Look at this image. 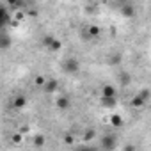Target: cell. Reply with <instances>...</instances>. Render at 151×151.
I'll use <instances>...</instances> for the list:
<instances>
[{
  "label": "cell",
  "mask_w": 151,
  "mask_h": 151,
  "mask_svg": "<svg viewBox=\"0 0 151 151\" xmlns=\"http://www.w3.org/2000/svg\"><path fill=\"white\" fill-rule=\"evenodd\" d=\"M62 69L66 71V73H77L78 69H80V62H78V59H75V57H68L64 62H62Z\"/></svg>",
  "instance_id": "cell-1"
},
{
  "label": "cell",
  "mask_w": 151,
  "mask_h": 151,
  "mask_svg": "<svg viewBox=\"0 0 151 151\" xmlns=\"http://www.w3.org/2000/svg\"><path fill=\"white\" fill-rule=\"evenodd\" d=\"M101 147L103 149H114L116 147V137H112V135L101 137Z\"/></svg>",
  "instance_id": "cell-2"
},
{
  "label": "cell",
  "mask_w": 151,
  "mask_h": 151,
  "mask_svg": "<svg viewBox=\"0 0 151 151\" xmlns=\"http://www.w3.org/2000/svg\"><path fill=\"white\" fill-rule=\"evenodd\" d=\"M11 22V16H9V11L6 9V7H2L0 6V29H4L7 23Z\"/></svg>",
  "instance_id": "cell-3"
},
{
  "label": "cell",
  "mask_w": 151,
  "mask_h": 151,
  "mask_svg": "<svg viewBox=\"0 0 151 151\" xmlns=\"http://www.w3.org/2000/svg\"><path fill=\"white\" fill-rule=\"evenodd\" d=\"M57 87H59V84H57V80H45V84H43V91L46 93V94H50V93H55L57 91Z\"/></svg>",
  "instance_id": "cell-4"
},
{
  "label": "cell",
  "mask_w": 151,
  "mask_h": 151,
  "mask_svg": "<svg viewBox=\"0 0 151 151\" xmlns=\"http://www.w3.org/2000/svg\"><path fill=\"white\" fill-rule=\"evenodd\" d=\"M121 14L123 16H126V18H132L133 14H135V9H133V6L130 4V2H126V4H121Z\"/></svg>",
  "instance_id": "cell-5"
},
{
  "label": "cell",
  "mask_w": 151,
  "mask_h": 151,
  "mask_svg": "<svg viewBox=\"0 0 151 151\" xmlns=\"http://www.w3.org/2000/svg\"><path fill=\"white\" fill-rule=\"evenodd\" d=\"M25 105H27V98H25L23 94H18V96H14V100H13V109L20 110V109H23Z\"/></svg>",
  "instance_id": "cell-6"
},
{
  "label": "cell",
  "mask_w": 151,
  "mask_h": 151,
  "mask_svg": "<svg viewBox=\"0 0 151 151\" xmlns=\"http://www.w3.org/2000/svg\"><path fill=\"white\" fill-rule=\"evenodd\" d=\"M69 107H71V101H69L68 96H59L57 98V109L59 110H68Z\"/></svg>",
  "instance_id": "cell-7"
},
{
  "label": "cell",
  "mask_w": 151,
  "mask_h": 151,
  "mask_svg": "<svg viewBox=\"0 0 151 151\" xmlns=\"http://www.w3.org/2000/svg\"><path fill=\"white\" fill-rule=\"evenodd\" d=\"M11 45H13V41L7 34H0V50H9Z\"/></svg>",
  "instance_id": "cell-8"
},
{
  "label": "cell",
  "mask_w": 151,
  "mask_h": 151,
  "mask_svg": "<svg viewBox=\"0 0 151 151\" xmlns=\"http://www.w3.org/2000/svg\"><path fill=\"white\" fill-rule=\"evenodd\" d=\"M121 62H123V55H121V53H117V52H116V53H112V55L109 57V64H110V66H119Z\"/></svg>",
  "instance_id": "cell-9"
},
{
  "label": "cell",
  "mask_w": 151,
  "mask_h": 151,
  "mask_svg": "<svg viewBox=\"0 0 151 151\" xmlns=\"http://www.w3.org/2000/svg\"><path fill=\"white\" fill-rule=\"evenodd\" d=\"M101 96L103 98H116V89L112 86H105L103 91H101Z\"/></svg>",
  "instance_id": "cell-10"
},
{
  "label": "cell",
  "mask_w": 151,
  "mask_h": 151,
  "mask_svg": "<svg viewBox=\"0 0 151 151\" xmlns=\"http://www.w3.org/2000/svg\"><path fill=\"white\" fill-rule=\"evenodd\" d=\"M60 46H62V45H60V41H57L55 37H53V39H52V43L48 45V48H50L52 52H59V50H60Z\"/></svg>",
  "instance_id": "cell-11"
},
{
  "label": "cell",
  "mask_w": 151,
  "mask_h": 151,
  "mask_svg": "<svg viewBox=\"0 0 151 151\" xmlns=\"http://www.w3.org/2000/svg\"><path fill=\"white\" fill-rule=\"evenodd\" d=\"M144 103H146V100H144V98H142L140 94H137V96H135V98L132 100V105H133V107H142Z\"/></svg>",
  "instance_id": "cell-12"
},
{
  "label": "cell",
  "mask_w": 151,
  "mask_h": 151,
  "mask_svg": "<svg viewBox=\"0 0 151 151\" xmlns=\"http://www.w3.org/2000/svg\"><path fill=\"white\" fill-rule=\"evenodd\" d=\"M119 82H121L123 86H128V84H130V75H128V73H121V75H119Z\"/></svg>",
  "instance_id": "cell-13"
},
{
  "label": "cell",
  "mask_w": 151,
  "mask_h": 151,
  "mask_svg": "<svg viewBox=\"0 0 151 151\" xmlns=\"http://www.w3.org/2000/svg\"><path fill=\"white\" fill-rule=\"evenodd\" d=\"M110 121H112V124H114V126H121V124H123L121 116H112V117H110Z\"/></svg>",
  "instance_id": "cell-14"
},
{
  "label": "cell",
  "mask_w": 151,
  "mask_h": 151,
  "mask_svg": "<svg viewBox=\"0 0 151 151\" xmlns=\"http://www.w3.org/2000/svg\"><path fill=\"white\" fill-rule=\"evenodd\" d=\"M43 142H45V139H43L41 135H37V137L34 139V144H36V146H43Z\"/></svg>",
  "instance_id": "cell-15"
},
{
  "label": "cell",
  "mask_w": 151,
  "mask_h": 151,
  "mask_svg": "<svg viewBox=\"0 0 151 151\" xmlns=\"http://www.w3.org/2000/svg\"><path fill=\"white\" fill-rule=\"evenodd\" d=\"M45 80H46L45 77H37V78H36V86H39V87H43V84H45Z\"/></svg>",
  "instance_id": "cell-16"
},
{
  "label": "cell",
  "mask_w": 151,
  "mask_h": 151,
  "mask_svg": "<svg viewBox=\"0 0 151 151\" xmlns=\"http://www.w3.org/2000/svg\"><path fill=\"white\" fill-rule=\"evenodd\" d=\"M139 94H140V96H142V98H144V100L147 101V98H149V91H147V89H142V91H140Z\"/></svg>",
  "instance_id": "cell-17"
},
{
  "label": "cell",
  "mask_w": 151,
  "mask_h": 151,
  "mask_svg": "<svg viewBox=\"0 0 151 151\" xmlns=\"http://www.w3.org/2000/svg\"><path fill=\"white\" fill-rule=\"evenodd\" d=\"M94 135H96V132H94V130H89V132L86 133V139H93Z\"/></svg>",
  "instance_id": "cell-18"
},
{
  "label": "cell",
  "mask_w": 151,
  "mask_h": 151,
  "mask_svg": "<svg viewBox=\"0 0 151 151\" xmlns=\"http://www.w3.org/2000/svg\"><path fill=\"white\" fill-rule=\"evenodd\" d=\"M119 4H126V2H130V0H117Z\"/></svg>",
  "instance_id": "cell-19"
},
{
  "label": "cell",
  "mask_w": 151,
  "mask_h": 151,
  "mask_svg": "<svg viewBox=\"0 0 151 151\" xmlns=\"http://www.w3.org/2000/svg\"><path fill=\"white\" fill-rule=\"evenodd\" d=\"M91 2H93V0H91Z\"/></svg>",
  "instance_id": "cell-20"
}]
</instances>
